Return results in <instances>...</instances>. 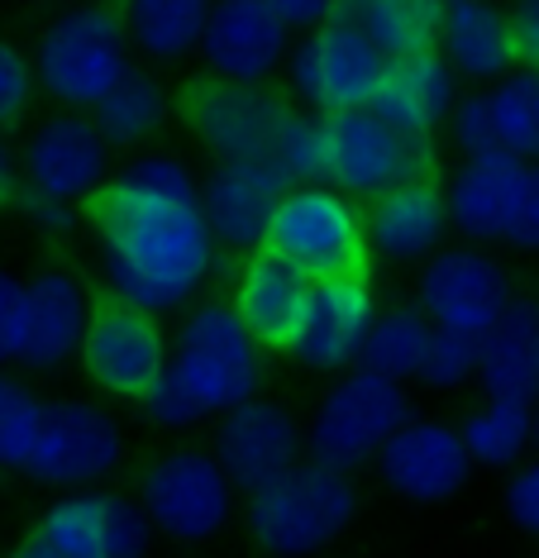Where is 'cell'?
<instances>
[{"label": "cell", "mask_w": 539, "mask_h": 558, "mask_svg": "<svg viewBox=\"0 0 539 558\" xmlns=\"http://www.w3.org/2000/svg\"><path fill=\"white\" fill-rule=\"evenodd\" d=\"M535 453H539V405H535Z\"/></svg>", "instance_id": "ee69618b"}, {"label": "cell", "mask_w": 539, "mask_h": 558, "mask_svg": "<svg viewBox=\"0 0 539 558\" xmlns=\"http://www.w3.org/2000/svg\"><path fill=\"white\" fill-rule=\"evenodd\" d=\"M201 58L211 77L267 86L291 58V29L273 15L267 0H215Z\"/></svg>", "instance_id": "ac0fdd59"}, {"label": "cell", "mask_w": 539, "mask_h": 558, "mask_svg": "<svg viewBox=\"0 0 539 558\" xmlns=\"http://www.w3.org/2000/svg\"><path fill=\"white\" fill-rule=\"evenodd\" d=\"M506 515L520 535L539 539V453L506 473Z\"/></svg>", "instance_id": "74e56055"}, {"label": "cell", "mask_w": 539, "mask_h": 558, "mask_svg": "<svg viewBox=\"0 0 539 558\" xmlns=\"http://www.w3.org/2000/svg\"><path fill=\"white\" fill-rule=\"evenodd\" d=\"M34 72H38V92L48 100H58L62 110L92 116L100 100L134 72V44L130 29H124L120 5H110V0L62 5L38 29Z\"/></svg>", "instance_id": "277c9868"}, {"label": "cell", "mask_w": 539, "mask_h": 558, "mask_svg": "<svg viewBox=\"0 0 539 558\" xmlns=\"http://www.w3.org/2000/svg\"><path fill=\"white\" fill-rule=\"evenodd\" d=\"M187 130L215 154V162L267 168L277 182H325V134L320 116L291 106L273 86H243L225 77H196L182 92Z\"/></svg>", "instance_id": "7a4b0ae2"}, {"label": "cell", "mask_w": 539, "mask_h": 558, "mask_svg": "<svg viewBox=\"0 0 539 558\" xmlns=\"http://www.w3.org/2000/svg\"><path fill=\"white\" fill-rule=\"evenodd\" d=\"M168 359H172V339L153 311H139L115 296L106 306H96L82 344V367L106 397L144 401L163 383Z\"/></svg>", "instance_id": "4fadbf2b"}, {"label": "cell", "mask_w": 539, "mask_h": 558, "mask_svg": "<svg viewBox=\"0 0 539 558\" xmlns=\"http://www.w3.org/2000/svg\"><path fill=\"white\" fill-rule=\"evenodd\" d=\"M358 520V487L349 473L315 459L297 463L277 482L249 492V539L267 558H315Z\"/></svg>", "instance_id": "5b68a950"}, {"label": "cell", "mask_w": 539, "mask_h": 558, "mask_svg": "<svg viewBox=\"0 0 539 558\" xmlns=\"http://www.w3.org/2000/svg\"><path fill=\"white\" fill-rule=\"evenodd\" d=\"M378 473L396 497L416 506H440L472 482V459L458 425L444 421H406L382 444Z\"/></svg>", "instance_id": "d6986e66"}, {"label": "cell", "mask_w": 539, "mask_h": 558, "mask_svg": "<svg viewBox=\"0 0 539 558\" xmlns=\"http://www.w3.org/2000/svg\"><path fill=\"white\" fill-rule=\"evenodd\" d=\"M478 387L487 401L539 405V311L530 301H516L482 335Z\"/></svg>", "instance_id": "4316f807"}, {"label": "cell", "mask_w": 539, "mask_h": 558, "mask_svg": "<svg viewBox=\"0 0 539 558\" xmlns=\"http://www.w3.org/2000/svg\"><path fill=\"white\" fill-rule=\"evenodd\" d=\"M444 130H448V138H454V148L464 158L496 154V148H502V134H496V110H492V96H487V86H482V92H468L464 100H458Z\"/></svg>", "instance_id": "8d00e7d4"}, {"label": "cell", "mask_w": 539, "mask_h": 558, "mask_svg": "<svg viewBox=\"0 0 539 558\" xmlns=\"http://www.w3.org/2000/svg\"><path fill=\"white\" fill-rule=\"evenodd\" d=\"M110 158H115V144L100 134V124L92 116H82V110H62V116L44 120L24 138V148H20L24 192L20 196L76 210L82 201H96L106 192V182L115 177Z\"/></svg>", "instance_id": "7c38bea8"}, {"label": "cell", "mask_w": 539, "mask_h": 558, "mask_svg": "<svg viewBox=\"0 0 539 558\" xmlns=\"http://www.w3.org/2000/svg\"><path fill=\"white\" fill-rule=\"evenodd\" d=\"M478 335H464V329H440L434 325V344L426 359V377L420 383L434 391H458L468 383H478Z\"/></svg>", "instance_id": "e575fe53"}, {"label": "cell", "mask_w": 539, "mask_h": 558, "mask_svg": "<svg viewBox=\"0 0 539 558\" xmlns=\"http://www.w3.org/2000/svg\"><path fill=\"white\" fill-rule=\"evenodd\" d=\"M134 497L158 535L177 544H205L229 525L239 487L229 482L215 449H168L144 463Z\"/></svg>", "instance_id": "30bf717a"}, {"label": "cell", "mask_w": 539, "mask_h": 558, "mask_svg": "<svg viewBox=\"0 0 539 558\" xmlns=\"http://www.w3.org/2000/svg\"><path fill=\"white\" fill-rule=\"evenodd\" d=\"M458 82L464 77L448 68V58L440 48L420 53V58H402V62H392L372 110H378L382 120H392L396 130H406L416 138H434L448 124V116H454V106L464 100Z\"/></svg>", "instance_id": "484cf974"}, {"label": "cell", "mask_w": 539, "mask_h": 558, "mask_svg": "<svg viewBox=\"0 0 539 558\" xmlns=\"http://www.w3.org/2000/svg\"><path fill=\"white\" fill-rule=\"evenodd\" d=\"M301 444H306L301 425L287 405L273 397H249L215 421L211 449L229 473V482L249 497V492L267 487V482H277L282 473H291L301 463Z\"/></svg>", "instance_id": "2e32d148"}, {"label": "cell", "mask_w": 539, "mask_h": 558, "mask_svg": "<svg viewBox=\"0 0 539 558\" xmlns=\"http://www.w3.org/2000/svg\"><path fill=\"white\" fill-rule=\"evenodd\" d=\"M100 272L115 301L172 315L201 296L215 272L211 225L201 210V177L172 154H139L115 168L92 201Z\"/></svg>", "instance_id": "6da1fadb"}, {"label": "cell", "mask_w": 539, "mask_h": 558, "mask_svg": "<svg viewBox=\"0 0 539 558\" xmlns=\"http://www.w3.org/2000/svg\"><path fill=\"white\" fill-rule=\"evenodd\" d=\"M259 383L263 344L229 301H201L177 325L168 373L144 397V415L158 429H191L259 397Z\"/></svg>", "instance_id": "3957f363"}, {"label": "cell", "mask_w": 539, "mask_h": 558, "mask_svg": "<svg viewBox=\"0 0 539 558\" xmlns=\"http://www.w3.org/2000/svg\"><path fill=\"white\" fill-rule=\"evenodd\" d=\"M440 53L464 82L496 86L520 68L516 34H511V10H502L496 0H448Z\"/></svg>", "instance_id": "d4e9b609"}, {"label": "cell", "mask_w": 539, "mask_h": 558, "mask_svg": "<svg viewBox=\"0 0 539 558\" xmlns=\"http://www.w3.org/2000/svg\"><path fill=\"white\" fill-rule=\"evenodd\" d=\"M282 192H287V182H277L267 168L215 162V168L201 177V210H205V225H211L215 244L229 253H243V258L263 253Z\"/></svg>", "instance_id": "7402d4cb"}, {"label": "cell", "mask_w": 539, "mask_h": 558, "mask_svg": "<svg viewBox=\"0 0 539 558\" xmlns=\"http://www.w3.org/2000/svg\"><path fill=\"white\" fill-rule=\"evenodd\" d=\"M511 34H516L520 68H539V0H516L511 5Z\"/></svg>", "instance_id": "60d3db41"}, {"label": "cell", "mask_w": 539, "mask_h": 558, "mask_svg": "<svg viewBox=\"0 0 539 558\" xmlns=\"http://www.w3.org/2000/svg\"><path fill=\"white\" fill-rule=\"evenodd\" d=\"M530 186V162L496 148V154L464 158L448 182V220L454 230L472 239V244H492V239H511L516 215Z\"/></svg>", "instance_id": "44dd1931"}, {"label": "cell", "mask_w": 539, "mask_h": 558, "mask_svg": "<svg viewBox=\"0 0 539 558\" xmlns=\"http://www.w3.org/2000/svg\"><path fill=\"white\" fill-rule=\"evenodd\" d=\"M34 535L68 558H148L158 530H153L139 497L82 487V492H62L38 515Z\"/></svg>", "instance_id": "5bb4252c"}, {"label": "cell", "mask_w": 539, "mask_h": 558, "mask_svg": "<svg viewBox=\"0 0 539 558\" xmlns=\"http://www.w3.org/2000/svg\"><path fill=\"white\" fill-rule=\"evenodd\" d=\"M124 459V425L110 405L92 397H48L38 411L29 473L44 487L82 492L106 482Z\"/></svg>", "instance_id": "8fae6325"}, {"label": "cell", "mask_w": 539, "mask_h": 558, "mask_svg": "<svg viewBox=\"0 0 539 558\" xmlns=\"http://www.w3.org/2000/svg\"><path fill=\"white\" fill-rule=\"evenodd\" d=\"M38 96V72L34 58L15 48L10 39H0V134H10L15 124H24Z\"/></svg>", "instance_id": "d590c367"}, {"label": "cell", "mask_w": 539, "mask_h": 558, "mask_svg": "<svg viewBox=\"0 0 539 558\" xmlns=\"http://www.w3.org/2000/svg\"><path fill=\"white\" fill-rule=\"evenodd\" d=\"M506 244H516V248H525V253H539V162H530V186H525L516 230H511Z\"/></svg>", "instance_id": "b9f144b4"}, {"label": "cell", "mask_w": 539, "mask_h": 558, "mask_svg": "<svg viewBox=\"0 0 539 558\" xmlns=\"http://www.w3.org/2000/svg\"><path fill=\"white\" fill-rule=\"evenodd\" d=\"M273 5V15L287 24L291 34H311L315 24H325V20H335L339 15V0H267Z\"/></svg>", "instance_id": "ab89813d"}, {"label": "cell", "mask_w": 539, "mask_h": 558, "mask_svg": "<svg viewBox=\"0 0 539 558\" xmlns=\"http://www.w3.org/2000/svg\"><path fill=\"white\" fill-rule=\"evenodd\" d=\"M320 134H325V182L358 201H378L396 186L430 177V138L396 130L372 106L325 116Z\"/></svg>", "instance_id": "9c48e42d"}, {"label": "cell", "mask_w": 539, "mask_h": 558, "mask_svg": "<svg viewBox=\"0 0 539 558\" xmlns=\"http://www.w3.org/2000/svg\"><path fill=\"white\" fill-rule=\"evenodd\" d=\"M448 230H454L448 196L430 177L368 201V253L387 263H430L444 248Z\"/></svg>", "instance_id": "603a6c76"}, {"label": "cell", "mask_w": 539, "mask_h": 558, "mask_svg": "<svg viewBox=\"0 0 539 558\" xmlns=\"http://www.w3.org/2000/svg\"><path fill=\"white\" fill-rule=\"evenodd\" d=\"M339 5H349V0H339Z\"/></svg>", "instance_id": "bcb514c9"}, {"label": "cell", "mask_w": 539, "mask_h": 558, "mask_svg": "<svg viewBox=\"0 0 539 558\" xmlns=\"http://www.w3.org/2000/svg\"><path fill=\"white\" fill-rule=\"evenodd\" d=\"M311 287L315 282L301 268H291L287 258L263 248L253 258H243L229 306L239 311V320L249 325V335L263 349H291L301 315H306V301H311Z\"/></svg>", "instance_id": "cb8c5ba5"}, {"label": "cell", "mask_w": 539, "mask_h": 558, "mask_svg": "<svg viewBox=\"0 0 539 558\" xmlns=\"http://www.w3.org/2000/svg\"><path fill=\"white\" fill-rule=\"evenodd\" d=\"M420 311L440 329H464V335H487L502 315L516 306L511 277L492 253L458 244L440 248L430 263H420Z\"/></svg>", "instance_id": "9a60e30c"}, {"label": "cell", "mask_w": 539, "mask_h": 558, "mask_svg": "<svg viewBox=\"0 0 539 558\" xmlns=\"http://www.w3.org/2000/svg\"><path fill=\"white\" fill-rule=\"evenodd\" d=\"M434 344V320L420 306H392L378 311V320L368 329V344L358 367L392 377V383H420L426 377V359Z\"/></svg>", "instance_id": "f546056e"}, {"label": "cell", "mask_w": 539, "mask_h": 558, "mask_svg": "<svg viewBox=\"0 0 539 558\" xmlns=\"http://www.w3.org/2000/svg\"><path fill=\"white\" fill-rule=\"evenodd\" d=\"M168 110H172L168 86L153 77L148 68H134L130 77L92 110V120L100 124V134H106L115 148H139L168 124Z\"/></svg>", "instance_id": "1f68e13d"}, {"label": "cell", "mask_w": 539, "mask_h": 558, "mask_svg": "<svg viewBox=\"0 0 539 558\" xmlns=\"http://www.w3.org/2000/svg\"><path fill=\"white\" fill-rule=\"evenodd\" d=\"M24 287L29 277H15L0 268V367L20 363V344H24Z\"/></svg>", "instance_id": "f35d334b"}, {"label": "cell", "mask_w": 539, "mask_h": 558, "mask_svg": "<svg viewBox=\"0 0 539 558\" xmlns=\"http://www.w3.org/2000/svg\"><path fill=\"white\" fill-rule=\"evenodd\" d=\"M410 421L406 387L372 367H349L335 387L320 397L315 421L306 429V453L325 468L354 473L363 463H378L382 444Z\"/></svg>", "instance_id": "ba28073f"}, {"label": "cell", "mask_w": 539, "mask_h": 558, "mask_svg": "<svg viewBox=\"0 0 539 558\" xmlns=\"http://www.w3.org/2000/svg\"><path fill=\"white\" fill-rule=\"evenodd\" d=\"M38 411H44V397H34L20 377L0 373V473H24L29 468Z\"/></svg>", "instance_id": "836d02e7"}, {"label": "cell", "mask_w": 539, "mask_h": 558, "mask_svg": "<svg viewBox=\"0 0 539 558\" xmlns=\"http://www.w3.org/2000/svg\"><path fill=\"white\" fill-rule=\"evenodd\" d=\"M448 0H349L344 15L363 24V34L382 48L392 62L420 58L440 48Z\"/></svg>", "instance_id": "f1b7e54d"}, {"label": "cell", "mask_w": 539, "mask_h": 558, "mask_svg": "<svg viewBox=\"0 0 539 558\" xmlns=\"http://www.w3.org/2000/svg\"><path fill=\"white\" fill-rule=\"evenodd\" d=\"M211 10L215 0H120L134 53L158 62V68H172V62L201 53Z\"/></svg>", "instance_id": "83f0119b"}, {"label": "cell", "mask_w": 539, "mask_h": 558, "mask_svg": "<svg viewBox=\"0 0 539 558\" xmlns=\"http://www.w3.org/2000/svg\"><path fill=\"white\" fill-rule=\"evenodd\" d=\"M10 558H68V554H58V549H53V544H44V539H38V535H34L29 544H20V549H15V554H10Z\"/></svg>", "instance_id": "7bdbcfd3"}, {"label": "cell", "mask_w": 539, "mask_h": 558, "mask_svg": "<svg viewBox=\"0 0 539 558\" xmlns=\"http://www.w3.org/2000/svg\"><path fill=\"white\" fill-rule=\"evenodd\" d=\"M387 72H392V58L344 10L335 20L315 24L311 34H301V44H291V58H287L291 96L320 120L339 116V110L372 106Z\"/></svg>", "instance_id": "52a82bcc"}, {"label": "cell", "mask_w": 539, "mask_h": 558, "mask_svg": "<svg viewBox=\"0 0 539 558\" xmlns=\"http://www.w3.org/2000/svg\"><path fill=\"white\" fill-rule=\"evenodd\" d=\"M372 320H378V301H372L363 272L325 277V282L311 287L301 329L287 353L311 373H344V367H358V359H363Z\"/></svg>", "instance_id": "e0dca14e"}, {"label": "cell", "mask_w": 539, "mask_h": 558, "mask_svg": "<svg viewBox=\"0 0 539 558\" xmlns=\"http://www.w3.org/2000/svg\"><path fill=\"white\" fill-rule=\"evenodd\" d=\"M458 435L468 444L472 468H492V473H511L525 463V453L535 449V405H511V401H487L472 405L458 425Z\"/></svg>", "instance_id": "4dcf8cb0"}, {"label": "cell", "mask_w": 539, "mask_h": 558, "mask_svg": "<svg viewBox=\"0 0 539 558\" xmlns=\"http://www.w3.org/2000/svg\"><path fill=\"white\" fill-rule=\"evenodd\" d=\"M34 5H48V0H34Z\"/></svg>", "instance_id": "f6af8a7d"}, {"label": "cell", "mask_w": 539, "mask_h": 558, "mask_svg": "<svg viewBox=\"0 0 539 558\" xmlns=\"http://www.w3.org/2000/svg\"><path fill=\"white\" fill-rule=\"evenodd\" d=\"M267 253L287 258L311 282L344 272H363L368 258V210L358 196L339 192L330 182L287 186L277 201L273 230H267Z\"/></svg>", "instance_id": "8992f818"}, {"label": "cell", "mask_w": 539, "mask_h": 558, "mask_svg": "<svg viewBox=\"0 0 539 558\" xmlns=\"http://www.w3.org/2000/svg\"><path fill=\"white\" fill-rule=\"evenodd\" d=\"M496 110L502 148L525 162H539V68H516L511 77L487 86Z\"/></svg>", "instance_id": "d6a6232c"}, {"label": "cell", "mask_w": 539, "mask_h": 558, "mask_svg": "<svg viewBox=\"0 0 539 558\" xmlns=\"http://www.w3.org/2000/svg\"><path fill=\"white\" fill-rule=\"evenodd\" d=\"M92 315H96V306L76 272H68V268L34 272L29 287H24L20 367H29V373H62L72 359H82Z\"/></svg>", "instance_id": "ffe728a7"}]
</instances>
